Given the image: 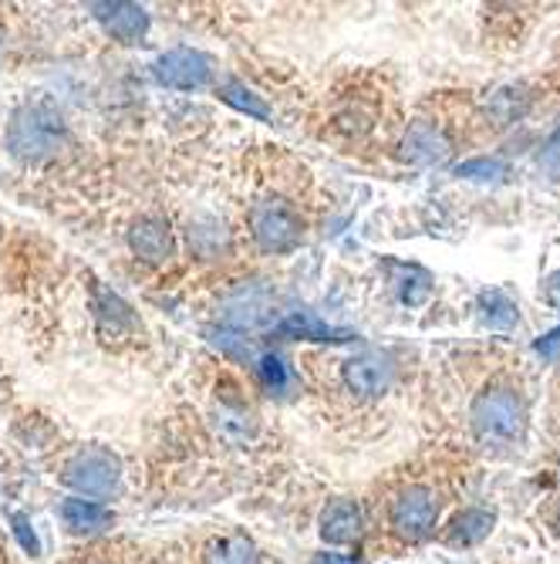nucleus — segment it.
I'll return each instance as SVG.
<instances>
[{"label":"nucleus","instance_id":"20","mask_svg":"<svg viewBox=\"0 0 560 564\" xmlns=\"http://www.w3.org/2000/svg\"><path fill=\"white\" fill-rule=\"evenodd\" d=\"M480 307H483V315L493 328H514L520 322L517 315V304L506 297L503 291H483L480 294Z\"/></svg>","mask_w":560,"mask_h":564},{"label":"nucleus","instance_id":"5","mask_svg":"<svg viewBox=\"0 0 560 564\" xmlns=\"http://www.w3.org/2000/svg\"><path fill=\"white\" fill-rule=\"evenodd\" d=\"M62 480L85 500V497H116L122 487V464L106 446H85L68 464Z\"/></svg>","mask_w":560,"mask_h":564},{"label":"nucleus","instance_id":"12","mask_svg":"<svg viewBox=\"0 0 560 564\" xmlns=\"http://www.w3.org/2000/svg\"><path fill=\"white\" fill-rule=\"evenodd\" d=\"M95 318H98V332L106 338H129L142 328L132 307L106 288H95Z\"/></svg>","mask_w":560,"mask_h":564},{"label":"nucleus","instance_id":"27","mask_svg":"<svg viewBox=\"0 0 560 564\" xmlns=\"http://www.w3.org/2000/svg\"><path fill=\"white\" fill-rule=\"evenodd\" d=\"M311 564H354V561H348V557H341V554H315Z\"/></svg>","mask_w":560,"mask_h":564},{"label":"nucleus","instance_id":"21","mask_svg":"<svg viewBox=\"0 0 560 564\" xmlns=\"http://www.w3.org/2000/svg\"><path fill=\"white\" fill-rule=\"evenodd\" d=\"M398 271L405 274V278L398 281V294H402V301H405V304H422V301L429 297V291H432V288H429V284H432V281H429V274H426V271H419V268H398Z\"/></svg>","mask_w":560,"mask_h":564},{"label":"nucleus","instance_id":"28","mask_svg":"<svg viewBox=\"0 0 560 564\" xmlns=\"http://www.w3.org/2000/svg\"><path fill=\"white\" fill-rule=\"evenodd\" d=\"M553 534L560 538V507H557V514H553Z\"/></svg>","mask_w":560,"mask_h":564},{"label":"nucleus","instance_id":"24","mask_svg":"<svg viewBox=\"0 0 560 564\" xmlns=\"http://www.w3.org/2000/svg\"><path fill=\"white\" fill-rule=\"evenodd\" d=\"M14 528H18V534H21V544H24L31 554H37V538H34V531H28V528H31L28 518H14Z\"/></svg>","mask_w":560,"mask_h":564},{"label":"nucleus","instance_id":"11","mask_svg":"<svg viewBox=\"0 0 560 564\" xmlns=\"http://www.w3.org/2000/svg\"><path fill=\"white\" fill-rule=\"evenodd\" d=\"M365 531V521H362V507L348 500V497H338L331 500L325 510H321V538L328 544H351L359 541Z\"/></svg>","mask_w":560,"mask_h":564},{"label":"nucleus","instance_id":"13","mask_svg":"<svg viewBox=\"0 0 560 564\" xmlns=\"http://www.w3.org/2000/svg\"><path fill=\"white\" fill-rule=\"evenodd\" d=\"M271 304H274L271 291L253 284V288L240 291L237 297H230L223 318H227L230 325H237V328H253V325H261V322L271 315Z\"/></svg>","mask_w":560,"mask_h":564},{"label":"nucleus","instance_id":"1","mask_svg":"<svg viewBox=\"0 0 560 564\" xmlns=\"http://www.w3.org/2000/svg\"><path fill=\"white\" fill-rule=\"evenodd\" d=\"M473 433L483 446H517L527 430V405L514 386H490L473 399Z\"/></svg>","mask_w":560,"mask_h":564},{"label":"nucleus","instance_id":"3","mask_svg":"<svg viewBox=\"0 0 560 564\" xmlns=\"http://www.w3.org/2000/svg\"><path fill=\"white\" fill-rule=\"evenodd\" d=\"M246 227L264 253H287L304 240V217L287 196H264L253 203Z\"/></svg>","mask_w":560,"mask_h":564},{"label":"nucleus","instance_id":"17","mask_svg":"<svg viewBox=\"0 0 560 564\" xmlns=\"http://www.w3.org/2000/svg\"><path fill=\"white\" fill-rule=\"evenodd\" d=\"M490 531H493V514H490V510L470 507V510H463V514L452 521V528L446 534V544H452V547H470V544L483 541Z\"/></svg>","mask_w":560,"mask_h":564},{"label":"nucleus","instance_id":"22","mask_svg":"<svg viewBox=\"0 0 560 564\" xmlns=\"http://www.w3.org/2000/svg\"><path fill=\"white\" fill-rule=\"evenodd\" d=\"M257 372H261V382H264L271 392H277V395L290 386V372H287V366H284V358H281V355H264L261 362H257Z\"/></svg>","mask_w":560,"mask_h":564},{"label":"nucleus","instance_id":"10","mask_svg":"<svg viewBox=\"0 0 560 564\" xmlns=\"http://www.w3.org/2000/svg\"><path fill=\"white\" fill-rule=\"evenodd\" d=\"M91 14L101 28H106V34H112L122 44L145 37V31H149V11L139 4H91Z\"/></svg>","mask_w":560,"mask_h":564},{"label":"nucleus","instance_id":"25","mask_svg":"<svg viewBox=\"0 0 560 564\" xmlns=\"http://www.w3.org/2000/svg\"><path fill=\"white\" fill-rule=\"evenodd\" d=\"M540 294H543V301H547L550 307H560V271L543 284V291H540Z\"/></svg>","mask_w":560,"mask_h":564},{"label":"nucleus","instance_id":"19","mask_svg":"<svg viewBox=\"0 0 560 564\" xmlns=\"http://www.w3.org/2000/svg\"><path fill=\"white\" fill-rule=\"evenodd\" d=\"M217 95L227 101V106H233L237 112H246L250 119H271V109L264 106V98H261V95H253V91H250L243 82H237V78L220 82Z\"/></svg>","mask_w":560,"mask_h":564},{"label":"nucleus","instance_id":"4","mask_svg":"<svg viewBox=\"0 0 560 564\" xmlns=\"http://www.w3.org/2000/svg\"><path fill=\"white\" fill-rule=\"evenodd\" d=\"M439 510H442V500L432 487L409 484L388 500V531L405 544H419L436 531Z\"/></svg>","mask_w":560,"mask_h":564},{"label":"nucleus","instance_id":"6","mask_svg":"<svg viewBox=\"0 0 560 564\" xmlns=\"http://www.w3.org/2000/svg\"><path fill=\"white\" fill-rule=\"evenodd\" d=\"M398 379V366L395 358L385 355V351H362L348 358V362L341 366V382L351 395L359 399H378L385 395Z\"/></svg>","mask_w":560,"mask_h":564},{"label":"nucleus","instance_id":"8","mask_svg":"<svg viewBox=\"0 0 560 564\" xmlns=\"http://www.w3.org/2000/svg\"><path fill=\"white\" fill-rule=\"evenodd\" d=\"M398 152L409 166H439L452 156V135L436 119H416L405 129Z\"/></svg>","mask_w":560,"mask_h":564},{"label":"nucleus","instance_id":"16","mask_svg":"<svg viewBox=\"0 0 560 564\" xmlns=\"http://www.w3.org/2000/svg\"><path fill=\"white\" fill-rule=\"evenodd\" d=\"M202 564H264V557L246 538L227 534V538H213L207 544V551H202Z\"/></svg>","mask_w":560,"mask_h":564},{"label":"nucleus","instance_id":"23","mask_svg":"<svg viewBox=\"0 0 560 564\" xmlns=\"http://www.w3.org/2000/svg\"><path fill=\"white\" fill-rule=\"evenodd\" d=\"M506 166L499 160H473V163H463L460 166V176H476V180H493V176H503Z\"/></svg>","mask_w":560,"mask_h":564},{"label":"nucleus","instance_id":"15","mask_svg":"<svg viewBox=\"0 0 560 564\" xmlns=\"http://www.w3.org/2000/svg\"><path fill=\"white\" fill-rule=\"evenodd\" d=\"M62 521L72 528V531H81V534H91V531H106L112 524V510H106L95 500H81V497H68L62 503Z\"/></svg>","mask_w":560,"mask_h":564},{"label":"nucleus","instance_id":"2","mask_svg":"<svg viewBox=\"0 0 560 564\" xmlns=\"http://www.w3.org/2000/svg\"><path fill=\"white\" fill-rule=\"evenodd\" d=\"M72 135L58 112L44 106H24L11 116L8 126V149L21 163H51L68 149Z\"/></svg>","mask_w":560,"mask_h":564},{"label":"nucleus","instance_id":"29","mask_svg":"<svg viewBox=\"0 0 560 564\" xmlns=\"http://www.w3.org/2000/svg\"><path fill=\"white\" fill-rule=\"evenodd\" d=\"M91 564H98V561H91Z\"/></svg>","mask_w":560,"mask_h":564},{"label":"nucleus","instance_id":"26","mask_svg":"<svg viewBox=\"0 0 560 564\" xmlns=\"http://www.w3.org/2000/svg\"><path fill=\"white\" fill-rule=\"evenodd\" d=\"M557 348H560V328H557V332H550L543 341H537V351H540V355H553Z\"/></svg>","mask_w":560,"mask_h":564},{"label":"nucleus","instance_id":"14","mask_svg":"<svg viewBox=\"0 0 560 564\" xmlns=\"http://www.w3.org/2000/svg\"><path fill=\"white\" fill-rule=\"evenodd\" d=\"M530 91H527V85H506V88H499V91H493L490 95V106H486V119L493 122V126H514L527 109H530Z\"/></svg>","mask_w":560,"mask_h":564},{"label":"nucleus","instance_id":"18","mask_svg":"<svg viewBox=\"0 0 560 564\" xmlns=\"http://www.w3.org/2000/svg\"><path fill=\"white\" fill-rule=\"evenodd\" d=\"M277 335H284V338H315V341H344L348 338V332L325 325L311 312H294V315H287L277 325Z\"/></svg>","mask_w":560,"mask_h":564},{"label":"nucleus","instance_id":"7","mask_svg":"<svg viewBox=\"0 0 560 564\" xmlns=\"http://www.w3.org/2000/svg\"><path fill=\"white\" fill-rule=\"evenodd\" d=\"M213 72H217L213 62L202 55V51H193V47H173L152 62V75H156V82L166 88H179V91L207 88L213 82Z\"/></svg>","mask_w":560,"mask_h":564},{"label":"nucleus","instance_id":"9","mask_svg":"<svg viewBox=\"0 0 560 564\" xmlns=\"http://www.w3.org/2000/svg\"><path fill=\"white\" fill-rule=\"evenodd\" d=\"M129 247L139 261L145 264H166L176 250V240H173V230L163 217L149 214V217H139L129 230Z\"/></svg>","mask_w":560,"mask_h":564}]
</instances>
